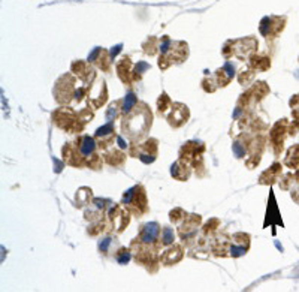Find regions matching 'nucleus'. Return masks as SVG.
Here are the masks:
<instances>
[{
    "label": "nucleus",
    "instance_id": "nucleus-1",
    "mask_svg": "<svg viewBox=\"0 0 299 292\" xmlns=\"http://www.w3.org/2000/svg\"><path fill=\"white\" fill-rule=\"evenodd\" d=\"M153 126V111L139 100L130 113L121 117V133L129 142H141Z\"/></svg>",
    "mask_w": 299,
    "mask_h": 292
},
{
    "label": "nucleus",
    "instance_id": "nucleus-2",
    "mask_svg": "<svg viewBox=\"0 0 299 292\" xmlns=\"http://www.w3.org/2000/svg\"><path fill=\"white\" fill-rule=\"evenodd\" d=\"M94 119V109L87 106L80 111L73 109L70 106L61 105L60 108L54 109L51 113L53 125L59 129H61L66 133H81L86 129V125L90 123Z\"/></svg>",
    "mask_w": 299,
    "mask_h": 292
},
{
    "label": "nucleus",
    "instance_id": "nucleus-3",
    "mask_svg": "<svg viewBox=\"0 0 299 292\" xmlns=\"http://www.w3.org/2000/svg\"><path fill=\"white\" fill-rule=\"evenodd\" d=\"M130 250L135 262L141 267H144L150 274H156L160 268V252L162 247L160 244H147L142 243L136 238L132 240L130 243Z\"/></svg>",
    "mask_w": 299,
    "mask_h": 292
},
{
    "label": "nucleus",
    "instance_id": "nucleus-4",
    "mask_svg": "<svg viewBox=\"0 0 299 292\" xmlns=\"http://www.w3.org/2000/svg\"><path fill=\"white\" fill-rule=\"evenodd\" d=\"M160 57H159V67L162 70L169 69L172 65H181L189 57V45L185 42H172L169 38H163L160 44Z\"/></svg>",
    "mask_w": 299,
    "mask_h": 292
},
{
    "label": "nucleus",
    "instance_id": "nucleus-5",
    "mask_svg": "<svg viewBox=\"0 0 299 292\" xmlns=\"http://www.w3.org/2000/svg\"><path fill=\"white\" fill-rule=\"evenodd\" d=\"M120 204L127 211H130L132 216H136V217H142L150 211L147 191H145L144 185H141V183H138V185L132 186L130 189H127L123 194V198H121Z\"/></svg>",
    "mask_w": 299,
    "mask_h": 292
},
{
    "label": "nucleus",
    "instance_id": "nucleus-6",
    "mask_svg": "<svg viewBox=\"0 0 299 292\" xmlns=\"http://www.w3.org/2000/svg\"><path fill=\"white\" fill-rule=\"evenodd\" d=\"M205 144L202 141H187L181 145V149L178 152V158L185 161L189 165H192V168L196 171L198 177H201V172L204 174V177L207 175L205 171Z\"/></svg>",
    "mask_w": 299,
    "mask_h": 292
},
{
    "label": "nucleus",
    "instance_id": "nucleus-7",
    "mask_svg": "<svg viewBox=\"0 0 299 292\" xmlns=\"http://www.w3.org/2000/svg\"><path fill=\"white\" fill-rule=\"evenodd\" d=\"M269 93H271V89H269V86L265 81H256V83H253L238 99L235 119L239 116V113L245 114V111H247L248 108H253L256 103L262 102Z\"/></svg>",
    "mask_w": 299,
    "mask_h": 292
},
{
    "label": "nucleus",
    "instance_id": "nucleus-8",
    "mask_svg": "<svg viewBox=\"0 0 299 292\" xmlns=\"http://www.w3.org/2000/svg\"><path fill=\"white\" fill-rule=\"evenodd\" d=\"M77 81L80 80L72 72H66L57 78L53 89V96L59 105H69L72 100H75V92L78 89Z\"/></svg>",
    "mask_w": 299,
    "mask_h": 292
},
{
    "label": "nucleus",
    "instance_id": "nucleus-9",
    "mask_svg": "<svg viewBox=\"0 0 299 292\" xmlns=\"http://www.w3.org/2000/svg\"><path fill=\"white\" fill-rule=\"evenodd\" d=\"M129 155L132 158H138L142 163L150 165L156 162L159 155V139L156 138H147L141 142H130L129 145Z\"/></svg>",
    "mask_w": 299,
    "mask_h": 292
},
{
    "label": "nucleus",
    "instance_id": "nucleus-10",
    "mask_svg": "<svg viewBox=\"0 0 299 292\" xmlns=\"http://www.w3.org/2000/svg\"><path fill=\"white\" fill-rule=\"evenodd\" d=\"M290 123H292L290 120L281 119V120H277L272 125V128L269 129L268 144H269V149H271L274 158H280L284 150L286 138L290 136Z\"/></svg>",
    "mask_w": 299,
    "mask_h": 292
},
{
    "label": "nucleus",
    "instance_id": "nucleus-11",
    "mask_svg": "<svg viewBox=\"0 0 299 292\" xmlns=\"http://www.w3.org/2000/svg\"><path fill=\"white\" fill-rule=\"evenodd\" d=\"M267 147V136L264 132L259 133H251L248 138V145H247V156H245V166L248 169H254L259 166L262 156H264Z\"/></svg>",
    "mask_w": 299,
    "mask_h": 292
},
{
    "label": "nucleus",
    "instance_id": "nucleus-12",
    "mask_svg": "<svg viewBox=\"0 0 299 292\" xmlns=\"http://www.w3.org/2000/svg\"><path fill=\"white\" fill-rule=\"evenodd\" d=\"M108 231L121 234L130 224V211H127L121 204L111 205L106 211Z\"/></svg>",
    "mask_w": 299,
    "mask_h": 292
},
{
    "label": "nucleus",
    "instance_id": "nucleus-13",
    "mask_svg": "<svg viewBox=\"0 0 299 292\" xmlns=\"http://www.w3.org/2000/svg\"><path fill=\"white\" fill-rule=\"evenodd\" d=\"M201 224H202V217L199 214L185 216V219L178 225V229H177V234L181 238L182 244H190L196 240Z\"/></svg>",
    "mask_w": 299,
    "mask_h": 292
},
{
    "label": "nucleus",
    "instance_id": "nucleus-14",
    "mask_svg": "<svg viewBox=\"0 0 299 292\" xmlns=\"http://www.w3.org/2000/svg\"><path fill=\"white\" fill-rule=\"evenodd\" d=\"M70 72L77 77L84 86H91L96 81V69L93 67V65L87 60H75L70 65Z\"/></svg>",
    "mask_w": 299,
    "mask_h": 292
},
{
    "label": "nucleus",
    "instance_id": "nucleus-15",
    "mask_svg": "<svg viewBox=\"0 0 299 292\" xmlns=\"http://www.w3.org/2000/svg\"><path fill=\"white\" fill-rule=\"evenodd\" d=\"M108 87L105 80H96L90 87H89V95H87V105L93 109L102 108L106 100H108Z\"/></svg>",
    "mask_w": 299,
    "mask_h": 292
},
{
    "label": "nucleus",
    "instance_id": "nucleus-16",
    "mask_svg": "<svg viewBox=\"0 0 299 292\" xmlns=\"http://www.w3.org/2000/svg\"><path fill=\"white\" fill-rule=\"evenodd\" d=\"M119 135L116 132V125L114 122H108L106 125H103L102 128H99L94 133V139L97 142V147L105 152L108 149H111V145H114V142L117 141Z\"/></svg>",
    "mask_w": 299,
    "mask_h": 292
},
{
    "label": "nucleus",
    "instance_id": "nucleus-17",
    "mask_svg": "<svg viewBox=\"0 0 299 292\" xmlns=\"http://www.w3.org/2000/svg\"><path fill=\"white\" fill-rule=\"evenodd\" d=\"M189 119H190V109L185 103H181V102H174L171 111L166 116L168 125L174 129L182 128L187 122H189Z\"/></svg>",
    "mask_w": 299,
    "mask_h": 292
},
{
    "label": "nucleus",
    "instance_id": "nucleus-18",
    "mask_svg": "<svg viewBox=\"0 0 299 292\" xmlns=\"http://www.w3.org/2000/svg\"><path fill=\"white\" fill-rule=\"evenodd\" d=\"M160 235H162V227L157 222H148L139 227L136 240L147 243V244H160Z\"/></svg>",
    "mask_w": 299,
    "mask_h": 292
},
{
    "label": "nucleus",
    "instance_id": "nucleus-19",
    "mask_svg": "<svg viewBox=\"0 0 299 292\" xmlns=\"http://www.w3.org/2000/svg\"><path fill=\"white\" fill-rule=\"evenodd\" d=\"M61 156H63V161L66 165L69 166H73V168H86V161L83 158V155L80 153L77 144L75 141H69L63 145L61 149Z\"/></svg>",
    "mask_w": 299,
    "mask_h": 292
},
{
    "label": "nucleus",
    "instance_id": "nucleus-20",
    "mask_svg": "<svg viewBox=\"0 0 299 292\" xmlns=\"http://www.w3.org/2000/svg\"><path fill=\"white\" fill-rule=\"evenodd\" d=\"M286 17H265L260 23V33L265 38H277L284 30Z\"/></svg>",
    "mask_w": 299,
    "mask_h": 292
},
{
    "label": "nucleus",
    "instance_id": "nucleus-21",
    "mask_svg": "<svg viewBox=\"0 0 299 292\" xmlns=\"http://www.w3.org/2000/svg\"><path fill=\"white\" fill-rule=\"evenodd\" d=\"M250 249V234L247 232H237L231 237V249L229 257L239 258L248 252Z\"/></svg>",
    "mask_w": 299,
    "mask_h": 292
},
{
    "label": "nucleus",
    "instance_id": "nucleus-22",
    "mask_svg": "<svg viewBox=\"0 0 299 292\" xmlns=\"http://www.w3.org/2000/svg\"><path fill=\"white\" fill-rule=\"evenodd\" d=\"M184 258V247L182 244H171L165 249L163 253H160V264L163 267H172L178 264Z\"/></svg>",
    "mask_w": 299,
    "mask_h": 292
},
{
    "label": "nucleus",
    "instance_id": "nucleus-23",
    "mask_svg": "<svg viewBox=\"0 0 299 292\" xmlns=\"http://www.w3.org/2000/svg\"><path fill=\"white\" fill-rule=\"evenodd\" d=\"M281 171H283V165L280 162H274L268 169H265L260 174L257 183L262 186H272L274 183H278L281 175H283Z\"/></svg>",
    "mask_w": 299,
    "mask_h": 292
},
{
    "label": "nucleus",
    "instance_id": "nucleus-24",
    "mask_svg": "<svg viewBox=\"0 0 299 292\" xmlns=\"http://www.w3.org/2000/svg\"><path fill=\"white\" fill-rule=\"evenodd\" d=\"M91 65H94L96 67L102 69L103 72H111V66H112V59L111 53H108L103 48H96L87 59Z\"/></svg>",
    "mask_w": 299,
    "mask_h": 292
},
{
    "label": "nucleus",
    "instance_id": "nucleus-25",
    "mask_svg": "<svg viewBox=\"0 0 299 292\" xmlns=\"http://www.w3.org/2000/svg\"><path fill=\"white\" fill-rule=\"evenodd\" d=\"M256 50H257V42L254 38L234 41V56L238 57L239 60L248 59L251 54H254L253 51H256Z\"/></svg>",
    "mask_w": 299,
    "mask_h": 292
},
{
    "label": "nucleus",
    "instance_id": "nucleus-26",
    "mask_svg": "<svg viewBox=\"0 0 299 292\" xmlns=\"http://www.w3.org/2000/svg\"><path fill=\"white\" fill-rule=\"evenodd\" d=\"M133 63L129 56H123L117 63H116V70L120 81L124 86H132V70H133Z\"/></svg>",
    "mask_w": 299,
    "mask_h": 292
},
{
    "label": "nucleus",
    "instance_id": "nucleus-27",
    "mask_svg": "<svg viewBox=\"0 0 299 292\" xmlns=\"http://www.w3.org/2000/svg\"><path fill=\"white\" fill-rule=\"evenodd\" d=\"M214 80H215V83H217V87L220 89V87H226L228 84H231V81L234 80V77H235V66L232 65V63H224V66L223 67H220V69H217L215 72H214Z\"/></svg>",
    "mask_w": 299,
    "mask_h": 292
},
{
    "label": "nucleus",
    "instance_id": "nucleus-28",
    "mask_svg": "<svg viewBox=\"0 0 299 292\" xmlns=\"http://www.w3.org/2000/svg\"><path fill=\"white\" fill-rule=\"evenodd\" d=\"M103 159H105V163H108L109 166L121 168L126 163L127 156L123 149H108L103 152Z\"/></svg>",
    "mask_w": 299,
    "mask_h": 292
},
{
    "label": "nucleus",
    "instance_id": "nucleus-29",
    "mask_svg": "<svg viewBox=\"0 0 299 292\" xmlns=\"http://www.w3.org/2000/svg\"><path fill=\"white\" fill-rule=\"evenodd\" d=\"M192 169H193L192 165H189L185 161L178 158V161L174 162L171 166V175L178 181H187L192 175Z\"/></svg>",
    "mask_w": 299,
    "mask_h": 292
},
{
    "label": "nucleus",
    "instance_id": "nucleus-30",
    "mask_svg": "<svg viewBox=\"0 0 299 292\" xmlns=\"http://www.w3.org/2000/svg\"><path fill=\"white\" fill-rule=\"evenodd\" d=\"M248 67L256 72H267L271 67V59L264 54H251L248 57Z\"/></svg>",
    "mask_w": 299,
    "mask_h": 292
},
{
    "label": "nucleus",
    "instance_id": "nucleus-31",
    "mask_svg": "<svg viewBox=\"0 0 299 292\" xmlns=\"http://www.w3.org/2000/svg\"><path fill=\"white\" fill-rule=\"evenodd\" d=\"M283 165L292 171H296L299 168V144H293L292 147L287 149Z\"/></svg>",
    "mask_w": 299,
    "mask_h": 292
},
{
    "label": "nucleus",
    "instance_id": "nucleus-32",
    "mask_svg": "<svg viewBox=\"0 0 299 292\" xmlns=\"http://www.w3.org/2000/svg\"><path fill=\"white\" fill-rule=\"evenodd\" d=\"M94 196H93V191L90 188H80L78 192H77V196H75V202H77V207L78 208H83V207H87V205H91Z\"/></svg>",
    "mask_w": 299,
    "mask_h": 292
},
{
    "label": "nucleus",
    "instance_id": "nucleus-33",
    "mask_svg": "<svg viewBox=\"0 0 299 292\" xmlns=\"http://www.w3.org/2000/svg\"><path fill=\"white\" fill-rule=\"evenodd\" d=\"M119 117H123V99L111 102L108 109H106V120L108 122H114Z\"/></svg>",
    "mask_w": 299,
    "mask_h": 292
},
{
    "label": "nucleus",
    "instance_id": "nucleus-34",
    "mask_svg": "<svg viewBox=\"0 0 299 292\" xmlns=\"http://www.w3.org/2000/svg\"><path fill=\"white\" fill-rule=\"evenodd\" d=\"M172 103H174L172 99L168 96L166 92H163V93L159 96V99H157V114H159L160 117H166L168 113L171 111Z\"/></svg>",
    "mask_w": 299,
    "mask_h": 292
},
{
    "label": "nucleus",
    "instance_id": "nucleus-35",
    "mask_svg": "<svg viewBox=\"0 0 299 292\" xmlns=\"http://www.w3.org/2000/svg\"><path fill=\"white\" fill-rule=\"evenodd\" d=\"M151 69V66H150L148 63L145 62H139L138 65L133 66V70H132V83H139L142 80V77L145 75V72Z\"/></svg>",
    "mask_w": 299,
    "mask_h": 292
},
{
    "label": "nucleus",
    "instance_id": "nucleus-36",
    "mask_svg": "<svg viewBox=\"0 0 299 292\" xmlns=\"http://www.w3.org/2000/svg\"><path fill=\"white\" fill-rule=\"evenodd\" d=\"M132 258H133V257H132V250H130V247L126 249V247L120 246V247H117L116 253H114V260H116L120 265H126Z\"/></svg>",
    "mask_w": 299,
    "mask_h": 292
},
{
    "label": "nucleus",
    "instance_id": "nucleus-37",
    "mask_svg": "<svg viewBox=\"0 0 299 292\" xmlns=\"http://www.w3.org/2000/svg\"><path fill=\"white\" fill-rule=\"evenodd\" d=\"M114 243H116V238L111 237V235H106V237L100 238V240H99V244H97L99 252L103 255V257H108V253L112 252V244H114Z\"/></svg>",
    "mask_w": 299,
    "mask_h": 292
},
{
    "label": "nucleus",
    "instance_id": "nucleus-38",
    "mask_svg": "<svg viewBox=\"0 0 299 292\" xmlns=\"http://www.w3.org/2000/svg\"><path fill=\"white\" fill-rule=\"evenodd\" d=\"M218 228H220V221H218V219H215V217H212V219H209V221L204 225L202 235L204 237H212L214 232H217Z\"/></svg>",
    "mask_w": 299,
    "mask_h": 292
},
{
    "label": "nucleus",
    "instance_id": "nucleus-39",
    "mask_svg": "<svg viewBox=\"0 0 299 292\" xmlns=\"http://www.w3.org/2000/svg\"><path fill=\"white\" fill-rule=\"evenodd\" d=\"M175 240V231L171 227H163L162 228V235H160V243L163 247H168L171 244H174Z\"/></svg>",
    "mask_w": 299,
    "mask_h": 292
},
{
    "label": "nucleus",
    "instance_id": "nucleus-40",
    "mask_svg": "<svg viewBox=\"0 0 299 292\" xmlns=\"http://www.w3.org/2000/svg\"><path fill=\"white\" fill-rule=\"evenodd\" d=\"M138 102H139V100H138V97L135 96L133 92L127 93L126 97L123 99V116H126L127 113H130L132 109H133V106H135Z\"/></svg>",
    "mask_w": 299,
    "mask_h": 292
},
{
    "label": "nucleus",
    "instance_id": "nucleus-41",
    "mask_svg": "<svg viewBox=\"0 0 299 292\" xmlns=\"http://www.w3.org/2000/svg\"><path fill=\"white\" fill-rule=\"evenodd\" d=\"M189 214L187 211H184L181 207H175L174 210H171L169 211V221L172 222V224H175V225H179L184 219H185V216Z\"/></svg>",
    "mask_w": 299,
    "mask_h": 292
},
{
    "label": "nucleus",
    "instance_id": "nucleus-42",
    "mask_svg": "<svg viewBox=\"0 0 299 292\" xmlns=\"http://www.w3.org/2000/svg\"><path fill=\"white\" fill-rule=\"evenodd\" d=\"M256 77V70H253L251 67H247V69H242L239 74H238V83L245 86L248 83H251Z\"/></svg>",
    "mask_w": 299,
    "mask_h": 292
},
{
    "label": "nucleus",
    "instance_id": "nucleus-43",
    "mask_svg": "<svg viewBox=\"0 0 299 292\" xmlns=\"http://www.w3.org/2000/svg\"><path fill=\"white\" fill-rule=\"evenodd\" d=\"M278 185H280V189L283 191H290L295 185V174L293 172H287V174H283L280 181H278Z\"/></svg>",
    "mask_w": 299,
    "mask_h": 292
},
{
    "label": "nucleus",
    "instance_id": "nucleus-44",
    "mask_svg": "<svg viewBox=\"0 0 299 292\" xmlns=\"http://www.w3.org/2000/svg\"><path fill=\"white\" fill-rule=\"evenodd\" d=\"M202 89H204V92H207V93H214L218 87H217V83H215V80H214V77L212 75H207L204 80H202Z\"/></svg>",
    "mask_w": 299,
    "mask_h": 292
},
{
    "label": "nucleus",
    "instance_id": "nucleus-45",
    "mask_svg": "<svg viewBox=\"0 0 299 292\" xmlns=\"http://www.w3.org/2000/svg\"><path fill=\"white\" fill-rule=\"evenodd\" d=\"M292 123L295 125V128L298 129V132H299V105L298 106H295V108H292Z\"/></svg>",
    "mask_w": 299,
    "mask_h": 292
},
{
    "label": "nucleus",
    "instance_id": "nucleus-46",
    "mask_svg": "<svg viewBox=\"0 0 299 292\" xmlns=\"http://www.w3.org/2000/svg\"><path fill=\"white\" fill-rule=\"evenodd\" d=\"M290 196H292V199L299 205V181H298V183H295L293 188L290 189Z\"/></svg>",
    "mask_w": 299,
    "mask_h": 292
},
{
    "label": "nucleus",
    "instance_id": "nucleus-47",
    "mask_svg": "<svg viewBox=\"0 0 299 292\" xmlns=\"http://www.w3.org/2000/svg\"><path fill=\"white\" fill-rule=\"evenodd\" d=\"M289 105H290V108H295V106L299 105V93H298V95H293V96L290 97Z\"/></svg>",
    "mask_w": 299,
    "mask_h": 292
},
{
    "label": "nucleus",
    "instance_id": "nucleus-48",
    "mask_svg": "<svg viewBox=\"0 0 299 292\" xmlns=\"http://www.w3.org/2000/svg\"><path fill=\"white\" fill-rule=\"evenodd\" d=\"M117 144H119V147L123 149V150L129 149V145H130V144H126V141L123 139V136H119V138H117Z\"/></svg>",
    "mask_w": 299,
    "mask_h": 292
},
{
    "label": "nucleus",
    "instance_id": "nucleus-49",
    "mask_svg": "<svg viewBox=\"0 0 299 292\" xmlns=\"http://www.w3.org/2000/svg\"><path fill=\"white\" fill-rule=\"evenodd\" d=\"M293 174H295V183H298L299 181V168L296 171H293Z\"/></svg>",
    "mask_w": 299,
    "mask_h": 292
}]
</instances>
